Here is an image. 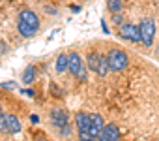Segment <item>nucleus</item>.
Wrapping results in <instances>:
<instances>
[{
    "label": "nucleus",
    "mask_w": 159,
    "mask_h": 141,
    "mask_svg": "<svg viewBox=\"0 0 159 141\" xmlns=\"http://www.w3.org/2000/svg\"><path fill=\"white\" fill-rule=\"evenodd\" d=\"M77 77L81 79V81H84V79H86V68H84V66H83V70H81V72L77 74Z\"/></svg>",
    "instance_id": "nucleus-20"
},
{
    "label": "nucleus",
    "mask_w": 159,
    "mask_h": 141,
    "mask_svg": "<svg viewBox=\"0 0 159 141\" xmlns=\"http://www.w3.org/2000/svg\"><path fill=\"white\" fill-rule=\"evenodd\" d=\"M107 8H109V12H112V13H120L122 8H124V2H122V0H109V2H107Z\"/></svg>",
    "instance_id": "nucleus-16"
},
{
    "label": "nucleus",
    "mask_w": 159,
    "mask_h": 141,
    "mask_svg": "<svg viewBox=\"0 0 159 141\" xmlns=\"http://www.w3.org/2000/svg\"><path fill=\"white\" fill-rule=\"evenodd\" d=\"M83 60H81V56H79V53H71L69 55V72H71V75H77L79 72L83 70Z\"/></svg>",
    "instance_id": "nucleus-8"
},
{
    "label": "nucleus",
    "mask_w": 159,
    "mask_h": 141,
    "mask_svg": "<svg viewBox=\"0 0 159 141\" xmlns=\"http://www.w3.org/2000/svg\"><path fill=\"white\" fill-rule=\"evenodd\" d=\"M0 117H4V111H2V105H0Z\"/></svg>",
    "instance_id": "nucleus-23"
},
{
    "label": "nucleus",
    "mask_w": 159,
    "mask_h": 141,
    "mask_svg": "<svg viewBox=\"0 0 159 141\" xmlns=\"http://www.w3.org/2000/svg\"><path fill=\"white\" fill-rule=\"evenodd\" d=\"M90 126L96 128V130H101V132H103V128H105V120H103V117H101L99 113H92V115H90Z\"/></svg>",
    "instance_id": "nucleus-14"
},
{
    "label": "nucleus",
    "mask_w": 159,
    "mask_h": 141,
    "mask_svg": "<svg viewBox=\"0 0 159 141\" xmlns=\"http://www.w3.org/2000/svg\"><path fill=\"white\" fill-rule=\"evenodd\" d=\"M6 132L8 134H19L21 132V122L15 115H6Z\"/></svg>",
    "instance_id": "nucleus-9"
},
{
    "label": "nucleus",
    "mask_w": 159,
    "mask_h": 141,
    "mask_svg": "<svg viewBox=\"0 0 159 141\" xmlns=\"http://www.w3.org/2000/svg\"><path fill=\"white\" fill-rule=\"evenodd\" d=\"M19 21H23V23H26V25H30V27H34V28L39 27V19H38V15H36L34 12H30V10L21 12V13H19Z\"/></svg>",
    "instance_id": "nucleus-7"
},
{
    "label": "nucleus",
    "mask_w": 159,
    "mask_h": 141,
    "mask_svg": "<svg viewBox=\"0 0 159 141\" xmlns=\"http://www.w3.org/2000/svg\"><path fill=\"white\" fill-rule=\"evenodd\" d=\"M99 56L101 55L99 53H94V51L86 55V64H88V68L92 70V72H96V74H98V66H99Z\"/></svg>",
    "instance_id": "nucleus-12"
},
{
    "label": "nucleus",
    "mask_w": 159,
    "mask_h": 141,
    "mask_svg": "<svg viewBox=\"0 0 159 141\" xmlns=\"http://www.w3.org/2000/svg\"><path fill=\"white\" fill-rule=\"evenodd\" d=\"M101 27H103V32H105V34H109V32H111V30L107 28V23H105V21H101Z\"/></svg>",
    "instance_id": "nucleus-22"
},
{
    "label": "nucleus",
    "mask_w": 159,
    "mask_h": 141,
    "mask_svg": "<svg viewBox=\"0 0 159 141\" xmlns=\"http://www.w3.org/2000/svg\"><path fill=\"white\" fill-rule=\"evenodd\" d=\"M111 72V66H109V58L107 56H99V66H98V75H101V77H105L107 74Z\"/></svg>",
    "instance_id": "nucleus-13"
},
{
    "label": "nucleus",
    "mask_w": 159,
    "mask_h": 141,
    "mask_svg": "<svg viewBox=\"0 0 159 141\" xmlns=\"http://www.w3.org/2000/svg\"><path fill=\"white\" fill-rule=\"evenodd\" d=\"M60 134H62V135H64V137H67V135H69V134H71V124H67V126H64V128H62V130H60Z\"/></svg>",
    "instance_id": "nucleus-18"
},
{
    "label": "nucleus",
    "mask_w": 159,
    "mask_h": 141,
    "mask_svg": "<svg viewBox=\"0 0 159 141\" xmlns=\"http://www.w3.org/2000/svg\"><path fill=\"white\" fill-rule=\"evenodd\" d=\"M17 30H19V34H21L23 38H32V36L38 32V28H34V27H30V25H26V23H23V21L17 23Z\"/></svg>",
    "instance_id": "nucleus-11"
},
{
    "label": "nucleus",
    "mask_w": 159,
    "mask_h": 141,
    "mask_svg": "<svg viewBox=\"0 0 159 141\" xmlns=\"http://www.w3.org/2000/svg\"><path fill=\"white\" fill-rule=\"evenodd\" d=\"M107 58H109L111 72H122V70H125L127 64H129L127 53L122 51V49H111V51L107 53Z\"/></svg>",
    "instance_id": "nucleus-1"
},
{
    "label": "nucleus",
    "mask_w": 159,
    "mask_h": 141,
    "mask_svg": "<svg viewBox=\"0 0 159 141\" xmlns=\"http://www.w3.org/2000/svg\"><path fill=\"white\" fill-rule=\"evenodd\" d=\"M118 34H120V38L127 40V41H133V43H139V41H140V30H139V27L133 25V23H124V25L120 27Z\"/></svg>",
    "instance_id": "nucleus-3"
},
{
    "label": "nucleus",
    "mask_w": 159,
    "mask_h": 141,
    "mask_svg": "<svg viewBox=\"0 0 159 141\" xmlns=\"http://www.w3.org/2000/svg\"><path fill=\"white\" fill-rule=\"evenodd\" d=\"M75 124H77L79 135L88 134V130H90V115H86V113H83V111H79V113L75 115Z\"/></svg>",
    "instance_id": "nucleus-5"
},
{
    "label": "nucleus",
    "mask_w": 159,
    "mask_h": 141,
    "mask_svg": "<svg viewBox=\"0 0 159 141\" xmlns=\"http://www.w3.org/2000/svg\"><path fill=\"white\" fill-rule=\"evenodd\" d=\"M157 51H159V45H157Z\"/></svg>",
    "instance_id": "nucleus-25"
},
{
    "label": "nucleus",
    "mask_w": 159,
    "mask_h": 141,
    "mask_svg": "<svg viewBox=\"0 0 159 141\" xmlns=\"http://www.w3.org/2000/svg\"><path fill=\"white\" fill-rule=\"evenodd\" d=\"M38 141H47V139H43V137H41V139H38Z\"/></svg>",
    "instance_id": "nucleus-24"
},
{
    "label": "nucleus",
    "mask_w": 159,
    "mask_h": 141,
    "mask_svg": "<svg viewBox=\"0 0 159 141\" xmlns=\"http://www.w3.org/2000/svg\"><path fill=\"white\" fill-rule=\"evenodd\" d=\"M51 122L56 130H62L64 126L69 124V117L62 107H54V109H51Z\"/></svg>",
    "instance_id": "nucleus-4"
},
{
    "label": "nucleus",
    "mask_w": 159,
    "mask_h": 141,
    "mask_svg": "<svg viewBox=\"0 0 159 141\" xmlns=\"http://www.w3.org/2000/svg\"><path fill=\"white\" fill-rule=\"evenodd\" d=\"M0 132L8 134V132H6V115H4V117H0Z\"/></svg>",
    "instance_id": "nucleus-19"
},
{
    "label": "nucleus",
    "mask_w": 159,
    "mask_h": 141,
    "mask_svg": "<svg viewBox=\"0 0 159 141\" xmlns=\"http://www.w3.org/2000/svg\"><path fill=\"white\" fill-rule=\"evenodd\" d=\"M36 79V68L30 64V66H26V70H25V74H23V83H26V85H30L32 81Z\"/></svg>",
    "instance_id": "nucleus-15"
},
{
    "label": "nucleus",
    "mask_w": 159,
    "mask_h": 141,
    "mask_svg": "<svg viewBox=\"0 0 159 141\" xmlns=\"http://www.w3.org/2000/svg\"><path fill=\"white\" fill-rule=\"evenodd\" d=\"M79 139H81V141H94V137H90L88 134H84V135H79Z\"/></svg>",
    "instance_id": "nucleus-21"
},
{
    "label": "nucleus",
    "mask_w": 159,
    "mask_h": 141,
    "mask_svg": "<svg viewBox=\"0 0 159 141\" xmlns=\"http://www.w3.org/2000/svg\"><path fill=\"white\" fill-rule=\"evenodd\" d=\"M112 23L122 27V25H124V19H122V15H120V13H112Z\"/></svg>",
    "instance_id": "nucleus-17"
},
{
    "label": "nucleus",
    "mask_w": 159,
    "mask_h": 141,
    "mask_svg": "<svg viewBox=\"0 0 159 141\" xmlns=\"http://www.w3.org/2000/svg\"><path fill=\"white\" fill-rule=\"evenodd\" d=\"M139 30H140V41L150 47L153 43V36H155V25L152 19H142L140 25H139Z\"/></svg>",
    "instance_id": "nucleus-2"
},
{
    "label": "nucleus",
    "mask_w": 159,
    "mask_h": 141,
    "mask_svg": "<svg viewBox=\"0 0 159 141\" xmlns=\"http://www.w3.org/2000/svg\"><path fill=\"white\" fill-rule=\"evenodd\" d=\"M54 68H56V72L58 74H64L66 70H69V55L62 53L56 56V62H54Z\"/></svg>",
    "instance_id": "nucleus-10"
},
{
    "label": "nucleus",
    "mask_w": 159,
    "mask_h": 141,
    "mask_svg": "<svg viewBox=\"0 0 159 141\" xmlns=\"http://www.w3.org/2000/svg\"><path fill=\"white\" fill-rule=\"evenodd\" d=\"M99 139L101 141H120V130L114 124H105Z\"/></svg>",
    "instance_id": "nucleus-6"
}]
</instances>
